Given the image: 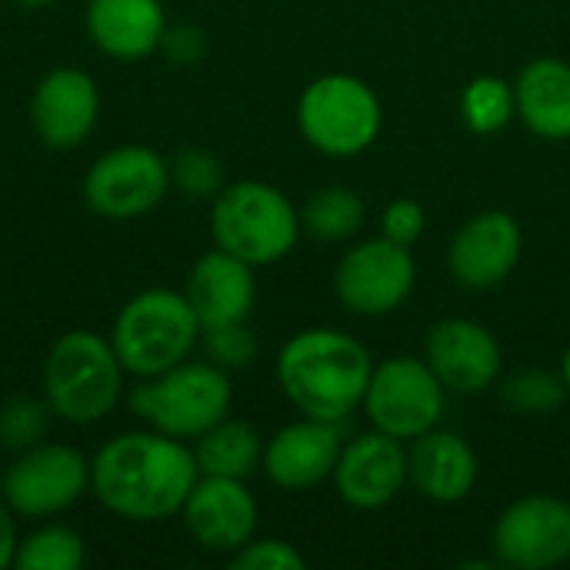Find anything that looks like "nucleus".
Masks as SVG:
<instances>
[{
    "mask_svg": "<svg viewBox=\"0 0 570 570\" xmlns=\"http://www.w3.org/2000/svg\"><path fill=\"white\" fill-rule=\"evenodd\" d=\"M564 397L568 384L561 374L551 371H521L508 377V384L501 387V401L524 417H548L564 407Z\"/></svg>",
    "mask_w": 570,
    "mask_h": 570,
    "instance_id": "nucleus-27",
    "label": "nucleus"
},
{
    "mask_svg": "<svg viewBox=\"0 0 570 570\" xmlns=\"http://www.w3.org/2000/svg\"><path fill=\"white\" fill-rule=\"evenodd\" d=\"M200 478L194 451L160 431H127L90 458V494L104 511L134 524L177 518Z\"/></svg>",
    "mask_w": 570,
    "mask_h": 570,
    "instance_id": "nucleus-1",
    "label": "nucleus"
},
{
    "mask_svg": "<svg viewBox=\"0 0 570 570\" xmlns=\"http://www.w3.org/2000/svg\"><path fill=\"white\" fill-rule=\"evenodd\" d=\"M204 351L217 367H247L257 354V341L244 324H220L204 327Z\"/></svg>",
    "mask_w": 570,
    "mask_h": 570,
    "instance_id": "nucleus-30",
    "label": "nucleus"
},
{
    "mask_svg": "<svg viewBox=\"0 0 570 570\" xmlns=\"http://www.w3.org/2000/svg\"><path fill=\"white\" fill-rule=\"evenodd\" d=\"M234 387L224 367L210 361H184L157 377H144L127 404L130 411L160 434L170 438H200L214 424H220L230 411Z\"/></svg>",
    "mask_w": 570,
    "mask_h": 570,
    "instance_id": "nucleus-5",
    "label": "nucleus"
},
{
    "mask_svg": "<svg viewBox=\"0 0 570 570\" xmlns=\"http://www.w3.org/2000/svg\"><path fill=\"white\" fill-rule=\"evenodd\" d=\"M514 100L521 120L538 137H570V63L558 57L531 60L514 83Z\"/></svg>",
    "mask_w": 570,
    "mask_h": 570,
    "instance_id": "nucleus-22",
    "label": "nucleus"
},
{
    "mask_svg": "<svg viewBox=\"0 0 570 570\" xmlns=\"http://www.w3.org/2000/svg\"><path fill=\"white\" fill-rule=\"evenodd\" d=\"M230 568L234 570H304L307 568V561H304V554H301L294 544H287V541H274V538H267V541H254V538H250L240 551H234Z\"/></svg>",
    "mask_w": 570,
    "mask_h": 570,
    "instance_id": "nucleus-31",
    "label": "nucleus"
},
{
    "mask_svg": "<svg viewBox=\"0 0 570 570\" xmlns=\"http://www.w3.org/2000/svg\"><path fill=\"white\" fill-rule=\"evenodd\" d=\"M428 364L448 391L478 394L501 374V347L494 334L464 317L441 321L428 334Z\"/></svg>",
    "mask_w": 570,
    "mask_h": 570,
    "instance_id": "nucleus-16",
    "label": "nucleus"
},
{
    "mask_svg": "<svg viewBox=\"0 0 570 570\" xmlns=\"http://www.w3.org/2000/svg\"><path fill=\"white\" fill-rule=\"evenodd\" d=\"M17 544H20V531H17V514L7 508V501H0V570L13 568L17 558Z\"/></svg>",
    "mask_w": 570,
    "mask_h": 570,
    "instance_id": "nucleus-34",
    "label": "nucleus"
},
{
    "mask_svg": "<svg viewBox=\"0 0 570 570\" xmlns=\"http://www.w3.org/2000/svg\"><path fill=\"white\" fill-rule=\"evenodd\" d=\"M210 234L220 250L261 267L294 250L301 217L277 187L240 180L217 190L210 207Z\"/></svg>",
    "mask_w": 570,
    "mask_h": 570,
    "instance_id": "nucleus-6",
    "label": "nucleus"
},
{
    "mask_svg": "<svg viewBox=\"0 0 570 570\" xmlns=\"http://www.w3.org/2000/svg\"><path fill=\"white\" fill-rule=\"evenodd\" d=\"M204 327L187 294L150 287L134 294L110 327V344L124 371L137 381L157 377L190 357Z\"/></svg>",
    "mask_w": 570,
    "mask_h": 570,
    "instance_id": "nucleus-4",
    "label": "nucleus"
},
{
    "mask_svg": "<svg viewBox=\"0 0 570 570\" xmlns=\"http://www.w3.org/2000/svg\"><path fill=\"white\" fill-rule=\"evenodd\" d=\"M521 227L504 210H488L471 217L448 247L451 274L474 291L501 284L521 257Z\"/></svg>",
    "mask_w": 570,
    "mask_h": 570,
    "instance_id": "nucleus-17",
    "label": "nucleus"
},
{
    "mask_svg": "<svg viewBox=\"0 0 570 570\" xmlns=\"http://www.w3.org/2000/svg\"><path fill=\"white\" fill-rule=\"evenodd\" d=\"M341 458L337 428L327 421H297L281 428L264 448V471L284 491H307L327 481Z\"/></svg>",
    "mask_w": 570,
    "mask_h": 570,
    "instance_id": "nucleus-18",
    "label": "nucleus"
},
{
    "mask_svg": "<svg viewBox=\"0 0 570 570\" xmlns=\"http://www.w3.org/2000/svg\"><path fill=\"white\" fill-rule=\"evenodd\" d=\"M407 471L414 488L438 504L464 501L478 481V458L471 444L451 431H428L414 438V448L407 454Z\"/></svg>",
    "mask_w": 570,
    "mask_h": 570,
    "instance_id": "nucleus-21",
    "label": "nucleus"
},
{
    "mask_svg": "<svg viewBox=\"0 0 570 570\" xmlns=\"http://www.w3.org/2000/svg\"><path fill=\"white\" fill-rule=\"evenodd\" d=\"M87 561V544L77 531L63 524H43L20 538L17 544V570H80Z\"/></svg>",
    "mask_w": 570,
    "mask_h": 570,
    "instance_id": "nucleus-24",
    "label": "nucleus"
},
{
    "mask_svg": "<svg viewBox=\"0 0 570 570\" xmlns=\"http://www.w3.org/2000/svg\"><path fill=\"white\" fill-rule=\"evenodd\" d=\"M518 110L514 100V87L501 77H478L468 83L464 97H461V114L464 124L474 134H498L511 124Z\"/></svg>",
    "mask_w": 570,
    "mask_h": 570,
    "instance_id": "nucleus-26",
    "label": "nucleus"
},
{
    "mask_svg": "<svg viewBox=\"0 0 570 570\" xmlns=\"http://www.w3.org/2000/svg\"><path fill=\"white\" fill-rule=\"evenodd\" d=\"M13 3H20V7H27V10H40V7H50L53 0H13Z\"/></svg>",
    "mask_w": 570,
    "mask_h": 570,
    "instance_id": "nucleus-35",
    "label": "nucleus"
},
{
    "mask_svg": "<svg viewBox=\"0 0 570 570\" xmlns=\"http://www.w3.org/2000/svg\"><path fill=\"white\" fill-rule=\"evenodd\" d=\"M374 364L367 347L341 331H304L277 357V384L287 401L314 421L341 424L367 394Z\"/></svg>",
    "mask_w": 570,
    "mask_h": 570,
    "instance_id": "nucleus-2",
    "label": "nucleus"
},
{
    "mask_svg": "<svg viewBox=\"0 0 570 570\" xmlns=\"http://www.w3.org/2000/svg\"><path fill=\"white\" fill-rule=\"evenodd\" d=\"M194 458H197V468L200 474L207 478H250L264 458V448H261V438L250 424H240V421H220L214 424L210 431H204L197 438V448H194Z\"/></svg>",
    "mask_w": 570,
    "mask_h": 570,
    "instance_id": "nucleus-23",
    "label": "nucleus"
},
{
    "mask_svg": "<svg viewBox=\"0 0 570 570\" xmlns=\"http://www.w3.org/2000/svg\"><path fill=\"white\" fill-rule=\"evenodd\" d=\"M301 224L307 234H314L321 240H344L361 230L364 200L351 187H324L304 204Z\"/></svg>",
    "mask_w": 570,
    "mask_h": 570,
    "instance_id": "nucleus-25",
    "label": "nucleus"
},
{
    "mask_svg": "<svg viewBox=\"0 0 570 570\" xmlns=\"http://www.w3.org/2000/svg\"><path fill=\"white\" fill-rule=\"evenodd\" d=\"M0 491L17 518L47 521L90 494V461L70 444L40 441L13 458Z\"/></svg>",
    "mask_w": 570,
    "mask_h": 570,
    "instance_id": "nucleus-8",
    "label": "nucleus"
},
{
    "mask_svg": "<svg viewBox=\"0 0 570 570\" xmlns=\"http://www.w3.org/2000/svg\"><path fill=\"white\" fill-rule=\"evenodd\" d=\"M53 411L47 401H33V397H13L3 411H0V441L13 451H27L33 444H40L50 431Z\"/></svg>",
    "mask_w": 570,
    "mask_h": 570,
    "instance_id": "nucleus-28",
    "label": "nucleus"
},
{
    "mask_svg": "<svg viewBox=\"0 0 570 570\" xmlns=\"http://www.w3.org/2000/svg\"><path fill=\"white\" fill-rule=\"evenodd\" d=\"M187 301L200 327L244 324L254 311L257 284L254 267L227 250H207L194 261L187 274Z\"/></svg>",
    "mask_w": 570,
    "mask_h": 570,
    "instance_id": "nucleus-19",
    "label": "nucleus"
},
{
    "mask_svg": "<svg viewBox=\"0 0 570 570\" xmlns=\"http://www.w3.org/2000/svg\"><path fill=\"white\" fill-rule=\"evenodd\" d=\"M494 551L501 564L518 570H548L570 558V504L534 494L511 504L494 524Z\"/></svg>",
    "mask_w": 570,
    "mask_h": 570,
    "instance_id": "nucleus-12",
    "label": "nucleus"
},
{
    "mask_svg": "<svg viewBox=\"0 0 570 570\" xmlns=\"http://www.w3.org/2000/svg\"><path fill=\"white\" fill-rule=\"evenodd\" d=\"M561 377H564V384H568L570 391V347L564 351V364H561Z\"/></svg>",
    "mask_w": 570,
    "mask_h": 570,
    "instance_id": "nucleus-36",
    "label": "nucleus"
},
{
    "mask_svg": "<svg viewBox=\"0 0 570 570\" xmlns=\"http://www.w3.org/2000/svg\"><path fill=\"white\" fill-rule=\"evenodd\" d=\"M100 117L97 80L80 67H53L30 97V124L50 150L80 147Z\"/></svg>",
    "mask_w": 570,
    "mask_h": 570,
    "instance_id": "nucleus-13",
    "label": "nucleus"
},
{
    "mask_svg": "<svg viewBox=\"0 0 570 570\" xmlns=\"http://www.w3.org/2000/svg\"><path fill=\"white\" fill-rule=\"evenodd\" d=\"M424 207L411 197H397L387 210H384V237L394 240V244H404L411 247L421 234H424Z\"/></svg>",
    "mask_w": 570,
    "mask_h": 570,
    "instance_id": "nucleus-32",
    "label": "nucleus"
},
{
    "mask_svg": "<svg viewBox=\"0 0 570 570\" xmlns=\"http://www.w3.org/2000/svg\"><path fill=\"white\" fill-rule=\"evenodd\" d=\"M180 514L187 534L214 554L240 551L257 531V501L237 478L200 474Z\"/></svg>",
    "mask_w": 570,
    "mask_h": 570,
    "instance_id": "nucleus-14",
    "label": "nucleus"
},
{
    "mask_svg": "<svg viewBox=\"0 0 570 570\" xmlns=\"http://www.w3.org/2000/svg\"><path fill=\"white\" fill-rule=\"evenodd\" d=\"M414 281H417V264L411 250L404 244L377 237L357 244L341 257L334 274V291L347 311L377 317L397 311L414 291Z\"/></svg>",
    "mask_w": 570,
    "mask_h": 570,
    "instance_id": "nucleus-11",
    "label": "nucleus"
},
{
    "mask_svg": "<svg viewBox=\"0 0 570 570\" xmlns=\"http://www.w3.org/2000/svg\"><path fill=\"white\" fill-rule=\"evenodd\" d=\"M407 451L397 438L384 431H371L354 438L347 448H341L334 484L344 504L357 511H374L391 504L404 484H407Z\"/></svg>",
    "mask_w": 570,
    "mask_h": 570,
    "instance_id": "nucleus-15",
    "label": "nucleus"
},
{
    "mask_svg": "<svg viewBox=\"0 0 570 570\" xmlns=\"http://www.w3.org/2000/svg\"><path fill=\"white\" fill-rule=\"evenodd\" d=\"M170 190V164L147 144H120L100 154L83 177V200L97 217L134 220L160 207Z\"/></svg>",
    "mask_w": 570,
    "mask_h": 570,
    "instance_id": "nucleus-9",
    "label": "nucleus"
},
{
    "mask_svg": "<svg viewBox=\"0 0 570 570\" xmlns=\"http://www.w3.org/2000/svg\"><path fill=\"white\" fill-rule=\"evenodd\" d=\"M381 120L377 94L351 73L317 77L297 104L301 134L327 157H354L367 150L381 134Z\"/></svg>",
    "mask_w": 570,
    "mask_h": 570,
    "instance_id": "nucleus-7",
    "label": "nucleus"
},
{
    "mask_svg": "<svg viewBox=\"0 0 570 570\" xmlns=\"http://www.w3.org/2000/svg\"><path fill=\"white\" fill-rule=\"evenodd\" d=\"M83 27L104 57L144 60L160 50L167 13L160 0H87Z\"/></svg>",
    "mask_w": 570,
    "mask_h": 570,
    "instance_id": "nucleus-20",
    "label": "nucleus"
},
{
    "mask_svg": "<svg viewBox=\"0 0 570 570\" xmlns=\"http://www.w3.org/2000/svg\"><path fill=\"white\" fill-rule=\"evenodd\" d=\"M224 170L207 150H180L170 160V184H177L190 197H217L224 187Z\"/></svg>",
    "mask_w": 570,
    "mask_h": 570,
    "instance_id": "nucleus-29",
    "label": "nucleus"
},
{
    "mask_svg": "<svg viewBox=\"0 0 570 570\" xmlns=\"http://www.w3.org/2000/svg\"><path fill=\"white\" fill-rule=\"evenodd\" d=\"M364 404L377 431L397 441H414L438 428L444 414V384L428 361L394 357L374 367Z\"/></svg>",
    "mask_w": 570,
    "mask_h": 570,
    "instance_id": "nucleus-10",
    "label": "nucleus"
},
{
    "mask_svg": "<svg viewBox=\"0 0 570 570\" xmlns=\"http://www.w3.org/2000/svg\"><path fill=\"white\" fill-rule=\"evenodd\" d=\"M160 50L170 63L177 67H190L197 63L204 53H207V37L200 27H190V23H180V27H167L164 40H160Z\"/></svg>",
    "mask_w": 570,
    "mask_h": 570,
    "instance_id": "nucleus-33",
    "label": "nucleus"
},
{
    "mask_svg": "<svg viewBox=\"0 0 570 570\" xmlns=\"http://www.w3.org/2000/svg\"><path fill=\"white\" fill-rule=\"evenodd\" d=\"M124 364L97 331H67L43 357V401L67 424H97L124 397Z\"/></svg>",
    "mask_w": 570,
    "mask_h": 570,
    "instance_id": "nucleus-3",
    "label": "nucleus"
}]
</instances>
